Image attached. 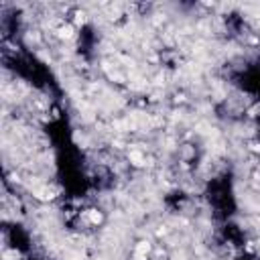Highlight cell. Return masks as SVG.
Here are the masks:
<instances>
[{
	"label": "cell",
	"instance_id": "cell-1",
	"mask_svg": "<svg viewBox=\"0 0 260 260\" xmlns=\"http://www.w3.org/2000/svg\"><path fill=\"white\" fill-rule=\"evenodd\" d=\"M59 37H71V27H61L59 29Z\"/></svg>",
	"mask_w": 260,
	"mask_h": 260
},
{
	"label": "cell",
	"instance_id": "cell-2",
	"mask_svg": "<svg viewBox=\"0 0 260 260\" xmlns=\"http://www.w3.org/2000/svg\"><path fill=\"white\" fill-rule=\"evenodd\" d=\"M89 217H91V221H96V223H98V221L102 219V216H100L98 212H91V214H89Z\"/></svg>",
	"mask_w": 260,
	"mask_h": 260
}]
</instances>
